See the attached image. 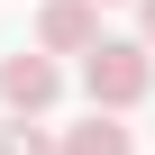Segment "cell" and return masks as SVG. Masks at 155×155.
Here are the masks:
<instances>
[{
	"mask_svg": "<svg viewBox=\"0 0 155 155\" xmlns=\"http://www.w3.org/2000/svg\"><path fill=\"white\" fill-rule=\"evenodd\" d=\"M82 91H91V110H137V101L155 91V46H137V37H91V46H82Z\"/></svg>",
	"mask_w": 155,
	"mask_h": 155,
	"instance_id": "1",
	"label": "cell"
},
{
	"mask_svg": "<svg viewBox=\"0 0 155 155\" xmlns=\"http://www.w3.org/2000/svg\"><path fill=\"white\" fill-rule=\"evenodd\" d=\"M0 101H9V119H46V110L64 101V73H55V55H37V46L0 55Z\"/></svg>",
	"mask_w": 155,
	"mask_h": 155,
	"instance_id": "2",
	"label": "cell"
},
{
	"mask_svg": "<svg viewBox=\"0 0 155 155\" xmlns=\"http://www.w3.org/2000/svg\"><path fill=\"white\" fill-rule=\"evenodd\" d=\"M101 37V0H46L37 9V55H82Z\"/></svg>",
	"mask_w": 155,
	"mask_h": 155,
	"instance_id": "3",
	"label": "cell"
},
{
	"mask_svg": "<svg viewBox=\"0 0 155 155\" xmlns=\"http://www.w3.org/2000/svg\"><path fill=\"white\" fill-rule=\"evenodd\" d=\"M55 155H137V137L119 128V110H91L73 137H55Z\"/></svg>",
	"mask_w": 155,
	"mask_h": 155,
	"instance_id": "4",
	"label": "cell"
},
{
	"mask_svg": "<svg viewBox=\"0 0 155 155\" xmlns=\"http://www.w3.org/2000/svg\"><path fill=\"white\" fill-rule=\"evenodd\" d=\"M0 155H55V137L37 119H9V128H0Z\"/></svg>",
	"mask_w": 155,
	"mask_h": 155,
	"instance_id": "5",
	"label": "cell"
},
{
	"mask_svg": "<svg viewBox=\"0 0 155 155\" xmlns=\"http://www.w3.org/2000/svg\"><path fill=\"white\" fill-rule=\"evenodd\" d=\"M137 46H155V0H137Z\"/></svg>",
	"mask_w": 155,
	"mask_h": 155,
	"instance_id": "6",
	"label": "cell"
}]
</instances>
